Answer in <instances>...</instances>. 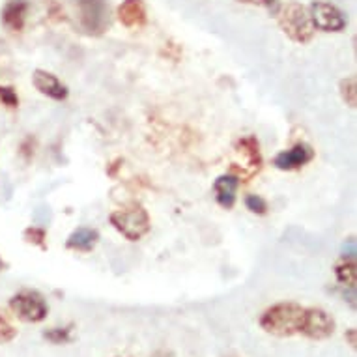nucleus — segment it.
Instances as JSON below:
<instances>
[{
    "instance_id": "nucleus-1",
    "label": "nucleus",
    "mask_w": 357,
    "mask_h": 357,
    "mask_svg": "<svg viewBox=\"0 0 357 357\" xmlns=\"http://www.w3.org/2000/svg\"><path fill=\"white\" fill-rule=\"evenodd\" d=\"M305 307L294 301H281L268 307L258 318V326L273 337H294L301 333Z\"/></svg>"
},
{
    "instance_id": "nucleus-2",
    "label": "nucleus",
    "mask_w": 357,
    "mask_h": 357,
    "mask_svg": "<svg viewBox=\"0 0 357 357\" xmlns=\"http://www.w3.org/2000/svg\"><path fill=\"white\" fill-rule=\"evenodd\" d=\"M275 15L281 30L294 43L305 45L314 38V26L310 23L309 12H307V8L303 4L288 2V4L279 8V12Z\"/></svg>"
},
{
    "instance_id": "nucleus-3",
    "label": "nucleus",
    "mask_w": 357,
    "mask_h": 357,
    "mask_svg": "<svg viewBox=\"0 0 357 357\" xmlns=\"http://www.w3.org/2000/svg\"><path fill=\"white\" fill-rule=\"evenodd\" d=\"M77 24L86 36H103L111 26V6L107 0H73Z\"/></svg>"
},
{
    "instance_id": "nucleus-4",
    "label": "nucleus",
    "mask_w": 357,
    "mask_h": 357,
    "mask_svg": "<svg viewBox=\"0 0 357 357\" xmlns=\"http://www.w3.org/2000/svg\"><path fill=\"white\" fill-rule=\"evenodd\" d=\"M109 221H111L112 229L120 232L129 241L142 240L152 229V221H150L148 211L137 202L126 206L122 210L112 211Z\"/></svg>"
},
{
    "instance_id": "nucleus-5",
    "label": "nucleus",
    "mask_w": 357,
    "mask_h": 357,
    "mask_svg": "<svg viewBox=\"0 0 357 357\" xmlns=\"http://www.w3.org/2000/svg\"><path fill=\"white\" fill-rule=\"evenodd\" d=\"M262 169V153L255 137H243L234 146V161L230 165V174L240 178V182H249Z\"/></svg>"
},
{
    "instance_id": "nucleus-6",
    "label": "nucleus",
    "mask_w": 357,
    "mask_h": 357,
    "mask_svg": "<svg viewBox=\"0 0 357 357\" xmlns=\"http://www.w3.org/2000/svg\"><path fill=\"white\" fill-rule=\"evenodd\" d=\"M8 309L12 317L24 324H40L49 314V305L38 290H21L12 296Z\"/></svg>"
},
{
    "instance_id": "nucleus-7",
    "label": "nucleus",
    "mask_w": 357,
    "mask_h": 357,
    "mask_svg": "<svg viewBox=\"0 0 357 357\" xmlns=\"http://www.w3.org/2000/svg\"><path fill=\"white\" fill-rule=\"evenodd\" d=\"M309 19L314 30H320V32H335L339 34L348 26V19L339 8L329 4V2H322V0H317L312 2L309 8Z\"/></svg>"
},
{
    "instance_id": "nucleus-8",
    "label": "nucleus",
    "mask_w": 357,
    "mask_h": 357,
    "mask_svg": "<svg viewBox=\"0 0 357 357\" xmlns=\"http://www.w3.org/2000/svg\"><path fill=\"white\" fill-rule=\"evenodd\" d=\"M337 322L328 310L320 307H305L301 335L310 340H326L333 337Z\"/></svg>"
},
{
    "instance_id": "nucleus-9",
    "label": "nucleus",
    "mask_w": 357,
    "mask_h": 357,
    "mask_svg": "<svg viewBox=\"0 0 357 357\" xmlns=\"http://www.w3.org/2000/svg\"><path fill=\"white\" fill-rule=\"evenodd\" d=\"M312 159H314V150H312V146L307 144V142H298L292 148L277 153L275 158H273V167L279 170L290 172V170L303 169L305 165H309Z\"/></svg>"
},
{
    "instance_id": "nucleus-10",
    "label": "nucleus",
    "mask_w": 357,
    "mask_h": 357,
    "mask_svg": "<svg viewBox=\"0 0 357 357\" xmlns=\"http://www.w3.org/2000/svg\"><path fill=\"white\" fill-rule=\"evenodd\" d=\"M32 84H34V88L41 96H47V98L54 101H64L70 96L68 86L60 81L59 77L53 75L51 71L36 70L32 73Z\"/></svg>"
},
{
    "instance_id": "nucleus-11",
    "label": "nucleus",
    "mask_w": 357,
    "mask_h": 357,
    "mask_svg": "<svg viewBox=\"0 0 357 357\" xmlns=\"http://www.w3.org/2000/svg\"><path fill=\"white\" fill-rule=\"evenodd\" d=\"M29 10V0H6L0 10V23L10 32H23Z\"/></svg>"
},
{
    "instance_id": "nucleus-12",
    "label": "nucleus",
    "mask_w": 357,
    "mask_h": 357,
    "mask_svg": "<svg viewBox=\"0 0 357 357\" xmlns=\"http://www.w3.org/2000/svg\"><path fill=\"white\" fill-rule=\"evenodd\" d=\"M118 21L126 29H141L148 21V12L144 0H123L116 10Z\"/></svg>"
},
{
    "instance_id": "nucleus-13",
    "label": "nucleus",
    "mask_w": 357,
    "mask_h": 357,
    "mask_svg": "<svg viewBox=\"0 0 357 357\" xmlns=\"http://www.w3.org/2000/svg\"><path fill=\"white\" fill-rule=\"evenodd\" d=\"M240 178L234 174H221L213 183V193H215L217 204L225 210H232L238 199V188H240Z\"/></svg>"
},
{
    "instance_id": "nucleus-14",
    "label": "nucleus",
    "mask_w": 357,
    "mask_h": 357,
    "mask_svg": "<svg viewBox=\"0 0 357 357\" xmlns=\"http://www.w3.org/2000/svg\"><path fill=\"white\" fill-rule=\"evenodd\" d=\"M100 241V232L96 229H88V227H81V229L73 230L68 240H66V247L70 251L77 252H90L98 245Z\"/></svg>"
},
{
    "instance_id": "nucleus-15",
    "label": "nucleus",
    "mask_w": 357,
    "mask_h": 357,
    "mask_svg": "<svg viewBox=\"0 0 357 357\" xmlns=\"http://www.w3.org/2000/svg\"><path fill=\"white\" fill-rule=\"evenodd\" d=\"M335 277H337V281H339L342 287L350 288V290L356 288L357 266H356V258H354V255L344 257L340 262L335 264Z\"/></svg>"
},
{
    "instance_id": "nucleus-16",
    "label": "nucleus",
    "mask_w": 357,
    "mask_h": 357,
    "mask_svg": "<svg viewBox=\"0 0 357 357\" xmlns=\"http://www.w3.org/2000/svg\"><path fill=\"white\" fill-rule=\"evenodd\" d=\"M17 337V328L12 322V312L0 309V344H8Z\"/></svg>"
},
{
    "instance_id": "nucleus-17",
    "label": "nucleus",
    "mask_w": 357,
    "mask_h": 357,
    "mask_svg": "<svg viewBox=\"0 0 357 357\" xmlns=\"http://www.w3.org/2000/svg\"><path fill=\"white\" fill-rule=\"evenodd\" d=\"M340 96H342V100L348 107H354L357 105V81L356 77H346L340 81Z\"/></svg>"
},
{
    "instance_id": "nucleus-18",
    "label": "nucleus",
    "mask_w": 357,
    "mask_h": 357,
    "mask_svg": "<svg viewBox=\"0 0 357 357\" xmlns=\"http://www.w3.org/2000/svg\"><path fill=\"white\" fill-rule=\"evenodd\" d=\"M24 241L26 243H32V245H38L41 249H45V241H47V232L40 227H29L24 230Z\"/></svg>"
},
{
    "instance_id": "nucleus-19",
    "label": "nucleus",
    "mask_w": 357,
    "mask_h": 357,
    "mask_svg": "<svg viewBox=\"0 0 357 357\" xmlns=\"http://www.w3.org/2000/svg\"><path fill=\"white\" fill-rule=\"evenodd\" d=\"M245 206L247 210L252 211V213H257V215H266L268 210H270V206H268L266 199H262L260 195H247Z\"/></svg>"
},
{
    "instance_id": "nucleus-20",
    "label": "nucleus",
    "mask_w": 357,
    "mask_h": 357,
    "mask_svg": "<svg viewBox=\"0 0 357 357\" xmlns=\"http://www.w3.org/2000/svg\"><path fill=\"white\" fill-rule=\"evenodd\" d=\"M43 337L53 344H66L71 340V328H51L43 333Z\"/></svg>"
},
{
    "instance_id": "nucleus-21",
    "label": "nucleus",
    "mask_w": 357,
    "mask_h": 357,
    "mask_svg": "<svg viewBox=\"0 0 357 357\" xmlns=\"http://www.w3.org/2000/svg\"><path fill=\"white\" fill-rule=\"evenodd\" d=\"M0 103L8 109H17L19 107V96L15 88L12 86H0Z\"/></svg>"
},
{
    "instance_id": "nucleus-22",
    "label": "nucleus",
    "mask_w": 357,
    "mask_h": 357,
    "mask_svg": "<svg viewBox=\"0 0 357 357\" xmlns=\"http://www.w3.org/2000/svg\"><path fill=\"white\" fill-rule=\"evenodd\" d=\"M260 4L268 8V10L273 13L279 12V8H281V2H279V0H260Z\"/></svg>"
},
{
    "instance_id": "nucleus-23",
    "label": "nucleus",
    "mask_w": 357,
    "mask_h": 357,
    "mask_svg": "<svg viewBox=\"0 0 357 357\" xmlns=\"http://www.w3.org/2000/svg\"><path fill=\"white\" fill-rule=\"evenodd\" d=\"M344 337H346V339H348V342H350L351 348H356V329H354V328L348 329Z\"/></svg>"
},
{
    "instance_id": "nucleus-24",
    "label": "nucleus",
    "mask_w": 357,
    "mask_h": 357,
    "mask_svg": "<svg viewBox=\"0 0 357 357\" xmlns=\"http://www.w3.org/2000/svg\"><path fill=\"white\" fill-rule=\"evenodd\" d=\"M241 4H260V0H238Z\"/></svg>"
},
{
    "instance_id": "nucleus-25",
    "label": "nucleus",
    "mask_w": 357,
    "mask_h": 357,
    "mask_svg": "<svg viewBox=\"0 0 357 357\" xmlns=\"http://www.w3.org/2000/svg\"><path fill=\"white\" fill-rule=\"evenodd\" d=\"M4 270H6V262H4V260H2V257H0V273H2Z\"/></svg>"
},
{
    "instance_id": "nucleus-26",
    "label": "nucleus",
    "mask_w": 357,
    "mask_h": 357,
    "mask_svg": "<svg viewBox=\"0 0 357 357\" xmlns=\"http://www.w3.org/2000/svg\"><path fill=\"white\" fill-rule=\"evenodd\" d=\"M155 357H167V356H155Z\"/></svg>"
}]
</instances>
